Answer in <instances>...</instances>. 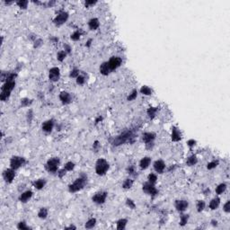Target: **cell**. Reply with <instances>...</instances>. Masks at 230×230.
I'll return each mask as SVG.
<instances>
[{"label":"cell","mask_w":230,"mask_h":230,"mask_svg":"<svg viewBox=\"0 0 230 230\" xmlns=\"http://www.w3.org/2000/svg\"><path fill=\"white\" fill-rule=\"evenodd\" d=\"M87 175L84 174H80L73 183H71L69 185H68V191L70 193H76L81 190H83L84 188V186L87 185Z\"/></svg>","instance_id":"cell-1"},{"label":"cell","mask_w":230,"mask_h":230,"mask_svg":"<svg viewBox=\"0 0 230 230\" xmlns=\"http://www.w3.org/2000/svg\"><path fill=\"white\" fill-rule=\"evenodd\" d=\"M134 139V133L132 130H125L123 132L120 133V135L114 138L113 141V145L115 147L120 146V145H123L128 142H132V139Z\"/></svg>","instance_id":"cell-2"},{"label":"cell","mask_w":230,"mask_h":230,"mask_svg":"<svg viewBox=\"0 0 230 230\" xmlns=\"http://www.w3.org/2000/svg\"><path fill=\"white\" fill-rule=\"evenodd\" d=\"M110 169V165H109L108 161L104 158H99L97 161L95 162L94 165V170L95 173L99 176H103L106 174V173Z\"/></svg>","instance_id":"cell-3"},{"label":"cell","mask_w":230,"mask_h":230,"mask_svg":"<svg viewBox=\"0 0 230 230\" xmlns=\"http://www.w3.org/2000/svg\"><path fill=\"white\" fill-rule=\"evenodd\" d=\"M60 165V159L58 156L51 157V158L48 159V161L45 164V169L46 171H48L50 174H55L58 171V167Z\"/></svg>","instance_id":"cell-4"},{"label":"cell","mask_w":230,"mask_h":230,"mask_svg":"<svg viewBox=\"0 0 230 230\" xmlns=\"http://www.w3.org/2000/svg\"><path fill=\"white\" fill-rule=\"evenodd\" d=\"M26 164V160L25 157L20 156V155H13L10 158L9 161V165L12 169L14 170H18L19 168H21L22 166H23Z\"/></svg>","instance_id":"cell-5"},{"label":"cell","mask_w":230,"mask_h":230,"mask_svg":"<svg viewBox=\"0 0 230 230\" xmlns=\"http://www.w3.org/2000/svg\"><path fill=\"white\" fill-rule=\"evenodd\" d=\"M68 17H69V15L67 11H64V10L59 11L58 15L53 19V23L56 26H61L68 20Z\"/></svg>","instance_id":"cell-6"},{"label":"cell","mask_w":230,"mask_h":230,"mask_svg":"<svg viewBox=\"0 0 230 230\" xmlns=\"http://www.w3.org/2000/svg\"><path fill=\"white\" fill-rule=\"evenodd\" d=\"M142 191L144 193L151 196V197H155L157 194H158V190L156 189L155 185L149 183V181H146L142 185Z\"/></svg>","instance_id":"cell-7"},{"label":"cell","mask_w":230,"mask_h":230,"mask_svg":"<svg viewBox=\"0 0 230 230\" xmlns=\"http://www.w3.org/2000/svg\"><path fill=\"white\" fill-rule=\"evenodd\" d=\"M107 197H108V192L107 191H98L94 193L92 197V201L95 204H98V205H101V204H103L106 200H107Z\"/></svg>","instance_id":"cell-8"},{"label":"cell","mask_w":230,"mask_h":230,"mask_svg":"<svg viewBox=\"0 0 230 230\" xmlns=\"http://www.w3.org/2000/svg\"><path fill=\"white\" fill-rule=\"evenodd\" d=\"M2 176H3L4 181H6V184H12V183H13V181L15 180V170L12 169L11 167L6 168V169H5V170H4V172L2 174Z\"/></svg>","instance_id":"cell-9"},{"label":"cell","mask_w":230,"mask_h":230,"mask_svg":"<svg viewBox=\"0 0 230 230\" xmlns=\"http://www.w3.org/2000/svg\"><path fill=\"white\" fill-rule=\"evenodd\" d=\"M108 64H109V67H110L111 70L114 71L122 64V58L119 56H113L108 60Z\"/></svg>","instance_id":"cell-10"},{"label":"cell","mask_w":230,"mask_h":230,"mask_svg":"<svg viewBox=\"0 0 230 230\" xmlns=\"http://www.w3.org/2000/svg\"><path fill=\"white\" fill-rule=\"evenodd\" d=\"M174 208L178 212L183 213L189 208V202L186 200H176L174 201Z\"/></svg>","instance_id":"cell-11"},{"label":"cell","mask_w":230,"mask_h":230,"mask_svg":"<svg viewBox=\"0 0 230 230\" xmlns=\"http://www.w3.org/2000/svg\"><path fill=\"white\" fill-rule=\"evenodd\" d=\"M60 78V69L58 67H53L49 70V79L51 82H58Z\"/></svg>","instance_id":"cell-12"},{"label":"cell","mask_w":230,"mask_h":230,"mask_svg":"<svg viewBox=\"0 0 230 230\" xmlns=\"http://www.w3.org/2000/svg\"><path fill=\"white\" fill-rule=\"evenodd\" d=\"M153 168H154V170L155 171L156 174H161L165 172V170L166 169V165L162 159H157L154 162Z\"/></svg>","instance_id":"cell-13"},{"label":"cell","mask_w":230,"mask_h":230,"mask_svg":"<svg viewBox=\"0 0 230 230\" xmlns=\"http://www.w3.org/2000/svg\"><path fill=\"white\" fill-rule=\"evenodd\" d=\"M183 139V134L180 130L179 128H177L176 126H173L172 127V130H171V139L173 142H179Z\"/></svg>","instance_id":"cell-14"},{"label":"cell","mask_w":230,"mask_h":230,"mask_svg":"<svg viewBox=\"0 0 230 230\" xmlns=\"http://www.w3.org/2000/svg\"><path fill=\"white\" fill-rule=\"evenodd\" d=\"M54 126H55L54 120L50 119V120H45V122L42 123V125H41V129H42L43 132L47 133V134H49V133H51V132L53 130Z\"/></svg>","instance_id":"cell-15"},{"label":"cell","mask_w":230,"mask_h":230,"mask_svg":"<svg viewBox=\"0 0 230 230\" xmlns=\"http://www.w3.org/2000/svg\"><path fill=\"white\" fill-rule=\"evenodd\" d=\"M32 196H33V192L31 190H27L21 192V194L18 197V200L22 203H26L32 198Z\"/></svg>","instance_id":"cell-16"},{"label":"cell","mask_w":230,"mask_h":230,"mask_svg":"<svg viewBox=\"0 0 230 230\" xmlns=\"http://www.w3.org/2000/svg\"><path fill=\"white\" fill-rule=\"evenodd\" d=\"M156 138V134L155 132L152 131H148V132H144L142 134V141L145 144L148 143H152Z\"/></svg>","instance_id":"cell-17"},{"label":"cell","mask_w":230,"mask_h":230,"mask_svg":"<svg viewBox=\"0 0 230 230\" xmlns=\"http://www.w3.org/2000/svg\"><path fill=\"white\" fill-rule=\"evenodd\" d=\"M58 98H59V101L61 102L63 104H69L72 102L71 94L68 92H67V91L60 92L59 95H58Z\"/></svg>","instance_id":"cell-18"},{"label":"cell","mask_w":230,"mask_h":230,"mask_svg":"<svg viewBox=\"0 0 230 230\" xmlns=\"http://www.w3.org/2000/svg\"><path fill=\"white\" fill-rule=\"evenodd\" d=\"M15 81H7L3 83L2 87H1V91L2 92H7V93H12L15 87Z\"/></svg>","instance_id":"cell-19"},{"label":"cell","mask_w":230,"mask_h":230,"mask_svg":"<svg viewBox=\"0 0 230 230\" xmlns=\"http://www.w3.org/2000/svg\"><path fill=\"white\" fill-rule=\"evenodd\" d=\"M99 72H100V74L106 77V76H109L111 73H112V70L110 68V67H109V64H108V61H104L103 62L100 67H99Z\"/></svg>","instance_id":"cell-20"},{"label":"cell","mask_w":230,"mask_h":230,"mask_svg":"<svg viewBox=\"0 0 230 230\" xmlns=\"http://www.w3.org/2000/svg\"><path fill=\"white\" fill-rule=\"evenodd\" d=\"M151 157L150 156H144L142 157V158L140 159L139 163V168L141 169V170H146V169H148L151 164Z\"/></svg>","instance_id":"cell-21"},{"label":"cell","mask_w":230,"mask_h":230,"mask_svg":"<svg viewBox=\"0 0 230 230\" xmlns=\"http://www.w3.org/2000/svg\"><path fill=\"white\" fill-rule=\"evenodd\" d=\"M87 25H88V28L91 31H96V30H98L100 27V21L98 18L93 17L88 21Z\"/></svg>","instance_id":"cell-22"},{"label":"cell","mask_w":230,"mask_h":230,"mask_svg":"<svg viewBox=\"0 0 230 230\" xmlns=\"http://www.w3.org/2000/svg\"><path fill=\"white\" fill-rule=\"evenodd\" d=\"M47 184V181L46 179L44 178H41V179H37V180H35L33 183H32V186L36 189V190H38V191H41L42 190Z\"/></svg>","instance_id":"cell-23"},{"label":"cell","mask_w":230,"mask_h":230,"mask_svg":"<svg viewBox=\"0 0 230 230\" xmlns=\"http://www.w3.org/2000/svg\"><path fill=\"white\" fill-rule=\"evenodd\" d=\"M220 198L219 197H215L213 198L210 201V204H209V208L211 210H217V208L219 207L220 205Z\"/></svg>","instance_id":"cell-24"},{"label":"cell","mask_w":230,"mask_h":230,"mask_svg":"<svg viewBox=\"0 0 230 230\" xmlns=\"http://www.w3.org/2000/svg\"><path fill=\"white\" fill-rule=\"evenodd\" d=\"M38 217L41 219H46L48 216H49V210L45 207H42L38 211V214H37Z\"/></svg>","instance_id":"cell-25"},{"label":"cell","mask_w":230,"mask_h":230,"mask_svg":"<svg viewBox=\"0 0 230 230\" xmlns=\"http://www.w3.org/2000/svg\"><path fill=\"white\" fill-rule=\"evenodd\" d=\"M83 32L81 31V29H78V30H76L75 32H73L71 34H70V39L71 41H78L81 38Z\"/></svg>","instance_id":"cell-26"},{"label":"cell","mask_w":230,"mask_h":230,"mask_svg":"<svg viewBox=\"0 0 230 230\" xmlns=\"http://www.w3.org/2000/svg\"><path fill=\"white\" fill-rule=\"evenodd\" d=\"M128 219H120L116 222V228L118 230H124L127 226Z\"/></svg>","instance_id":"cell-27"},{"label":"cell","mask_w":230,"mask_h":230,"mask_svg":"<svg viewBox=\"0 0 230 230\" xmlns=\"http://www.w3.org/2000/svg\"><path fill=\"white\" fill-rule=\"evenodd\" d=\"M226 188H227L226 184H225V183H221V184H219V185H217V186L216 187L215 191H216L217 194L219 196V195L223 194V193L226 191Z\"/></svg>","instance_id":"cell-28"},{"label":"cell","mask_w":230,"mask_h":230,"mask_svg":"<svg viewBox=\"0 0 230 230\" xmlns=\"http://www.w3.org/2000/svg\"><path fill=\"white\" fill-rule=\"evenodd\" d=\"M139 92L141 94L146 95V96H149V95L153 94V90L148 86H142L139 89Z\"/></svg>","instance_id":"cell-29"},{"label":"cell","mask_w":230,"mask_h":230,"mask_svg":"<svg viewBox=\"0 0 230 230\" xmlns=\"http://www.w3.org/2000/svg\"><path fill=\"white\" fill-rule=\"evenodd\" d=\"M197 163H198V158L196 155H190L186 160V165L188 166H194L195 165H197Z\"/></svg>","instance_id":"cell-30"},{"label":"cell","mask_w":230,"mask_h":230,"mask_svg":"<svg viewBox=\"0 0 230 230\" xmlns=\"http://www.w3.org/2000/svg\"><path fill=\"white\" fill-rule=\"evenodd\" d=\"M157 111H158V107H149L147 110V115L150 120H153L155 117Z\"/></svg>","instance_id":"cell-31"},{"label":"cell","mask_w":230,"mask_h":230,"mask_svg":"<svg viewBox=\"0 0 230 230\" xmlns=\"http://www.w3.org/2000/svg\"><path fill=\"white\" fill-rule=\"evenodd\" d=\"M96 223H97V220H96L95 217H91V219H89L86 222V224H84V227L87 229H92L95 226Z\"/></svg>","instance_id":"cell-32"},{"label":"cell","mask_w":230,"mask_h":230,"mask_svg":"<svg viewBox=\"0 0 230 230\" xmlns=\"http://www.w3.org/2000/svg\"><path fill=\"white\" fill-rule=\"evenodd\" d=\"M133 184H134V181H133L132 179L130 178H127L123 181V183H122V188L124 190H129L131 189V187L133 186Z\"/></svg>","instance_id":"cell-33"},{"label":"cell","mask_w":230,"mask_h":230,"mask_svg":"<svg viewBox=\"0 0 230 230\" xmlns=\"http://www.w3.org/2000/svg\"><path fill=\"white\" fill-rule=\"evenodd\" d=\"M189 219H190V215L189 214H183L181 217H180V222H179V225L181 226H185L189 221Z\"/></svg>","instance_id":"cell-34"},{"label":"cell","mask_w":230,"mask_h":230,"mask_svg":"<svg viewBox=\"0 0 230 230\" xmlns=\"http://www.w3.org/2000/svg\"><path fill=\"white\" fill-rule=\"evenodd\" d=\"M15 4H16V6H17L20 9L25 10V9H27V7H28L29 1H27V0H19V1L15 2Z\"/></svg>","instance_id":"cell-35"},{"label":"cell","mask_w":230,"mask_h":230,"mask_svg":"<svg viewBox=\"0 0 230 230\" xmlns=\"http://www.w3.org/2000/svg\"><path fill=\"white\" fill-rule=\"evenodd\" d=\"M67 56H68V53H67L64 50L59 51L57 53V59H58V61H59V62H63L64 60L66 59Z\"/></svg>","instance_id":"cell-36"},{"label":"cell","mask_w":230,"mask_h":230,"mask_svg":"<svg viewBox=\"0 0 230 230\" xmlns=\"http://www.w3.org/2000/svg\"><path fill=\"white\" fill-rule=\"evenodd\" d=\"M76 167V164L74 162H72V161H68L67 162L65 165H64V169L67 171V172H71V171H73L74 169Z\"/></svg>","instance_id":"cell-37"},{"label":"cell","mask_w":230,"mask_h":230,"mask_svg":"<svg viewBox=\"0 0 230 230\" xmlns=\"http://www.w3.org/2000/svg\"><path fill=\"white\" fill-rule=\"evenodd\" d=\"M138 97V91L136 89H133L127 96V101L128 102H131V101H134L136 98Z\"/></svg>","instance_id":"cell-38"},{"label":"cell","mask_w":230,"mask_h":230,"mask_svg":"<svg viewBox=\"0 0 230 230\" xmlns=\"http://www.w3.org/2000/svg\"><path fill=\"white\" fill-rule=\"evenodd\" d=\"M219 165V161L217 159H214L207 164V169L208 170H213V169H215Z\"/></svg>","instance_id":"cell-39"},{"label":"cell","mask_w":230,"mask_h":230,"mask_svg":"<svg viewBox=\"0 0 230 230\" xmlns=\"http://www.w3.org/2000/svg\"><path fill=\"white\" fill-rule=\"evenodd\" d=\"M206 208V202L204 200H198L196 204V209L199 213L202 212Z\"/></svg>","instance_id":"cell-40"},{"label":"cell","mask_w":230,"mask_h":230,"mask_svg":"<svg viewBox=\"0 0 230 230\" xmlns=\"http://www.w3.org/2000/svg\"><path fill=\"white\" fill-rule=\"evenodd\" d=\"M17 228L20 230H28V229H32V227H30L27 223L25 220H22L17 224Z\"/></svg>","instance_id":"cell-41"},{"label":"cell","mask_w":230,"mask_h":230,"mask_svg":"<svg viewBox=\"0 0 230 230\" xmlns=\"http://www.w3.org/2000/svg\"><path fill=\"white\" fill-rule=\"evenodd\" d=\"M126 205H127V207L129 208L130 210H135L137 208V205H136L135 201L130 198L126 199Z\"/></svg>","instance_id":"cell-42"},{"label":"cell","mask_w":230,"mask_h":230,"mask_svg":"<svg viewBox=\"0 0 230 230\" xmlns=\"http://www.w3.org/2000/svg\"><path fill=\"white\" fill-rule=\"evenodd\" d=\"M148 181H149V183L153 184H155V183L157 181V175L154 173H150L148 175Z\"/></svg>","instance_id":"cell-43"},{"label":"cell","mask_w":230,"mask_h":230,"mask_svg":"<svg viewBox=\"0 0 230 230\" xmlns=\"http://www.w3.org/2000/svg\"><path fill=\"white\" fill-rule=\"evenodd\" d=\"M79 75H80V70L76 68H73L69 72V77H71V78H77Z\"/></svg>","instance_id":"cell-44"},{"label":"cell","mask_w":230,"mask_h":230,"mask_svg":"<svg viewBox=\"0 0 230 230\" xmlns=\"http://www.w3.org/2000/svg\"><path fill=\"white\" fill-rule=\"evenodd\" d=\"M20 103H21L22 107H29L32 104V100H31L29 98H23V99H21Z\"/></svg>","instance_id":"cell-45"},{"label":"cell","mask_w":230,"mask_h":230,"mask_svg":"<svg viewBox=\"0 0 230 230\" xmlns=\"http://www.w3.org/2000/svg\"><path fill=\"white\" fill-rule=\"evenodd\" d=\"M11 95V93H7V92H2L1 91V94H0V100L2 102H6L9 99Z\"/></svg>","instance_id":"cell-46"},{"label":"cell","mask_w":230,"mask_h":230,"mask_svg":"<svg viewBox=\"0 0 230 230\" xmlns=\"http://www.w3.org/2000/svg\"><path fill=\"white\" fill-rule=\"evenodd\" d=\"M76 82L77 84H78V86H83V84L86 83V77H84V76L83 75H79L77 78H76Z\"/></svg>","instance_id":"cell-47"},{"label":"cell","mask_w":230,"mask_h":230,"mask_svg":"<svg viewBox=\"0 0 230 230\" xmlns=\"http://www.w3.org/2000/svg\"><path fill=\"white\" fill-rule=\"evenodd\" d=\"M42 44H43V41H42V39L38 38L37 40H36V41L33 42V48H34V49H39L40 47L42 46Z\"/></svg>","instance_id":"cell-48"},{"label":"cell","mask_w":230,"mask_h":230,"mask_svg":"<svg viewBox=\"0 0 230 230\" xmlns=\"http://www.w3.org/2000/svg\"><path fill=\"white\" fill-rule=\"evenodd\" d=\"M96 4H97L96 0H87V1H84V6L86 7H93Z\"/></svg>","instance_id":"cell-49"},{"label":"cell","mask_w":230,"mask_h":230,"mask_svg":"<svg viewBox=\"0 0 230 230\" xmlns=\"http://www.w3.org/2000/svg\"><path fill=\"white\" fill-rule=\"evenodd\" d=\"M26 119H27V122H28V123H31L32 122V119H33V112H32V110H30L27 112V113H26Z\"/></svg>","instance_id":"cell-50"},{"label":"cell","mask_w":230,"mask_h":230,"mask_svg":"<svg viewBox=\"0 0 230 230\" xmlns=\"http://www.w3.org/2000/svg\"><path fill=\"white\" fill-rule=\"evenodd\" d=\"M127 173L129 174V175H132V174H134L136 173V168L134 165H129L127 167Z\"/></svg>","instance_id":"cell-51"},{"label":"cell","mask_w":230,"mask_h":230,"mask_svg":"<svg viewBox=\"0 0 230 230\" xmlns=\"http://www.w3.org/2000/svg\"><path fill=\"white\" fill-rule=\"evenodd\" d=\"M196 144H197V141L195 139H190L188 141H187V146L190 148H194L196 146Z\"/></svg>","instance_id":"cell-52"},{"label":"cell","mask_w":230,"mask_h":230,"mask_svg":"<svg viewBox=\"0 0 230 230\" xmlns=\"http://www.w3.org/2000/svg\"><path fill=\"white\" fill-rule=\"evenodd\" d=\"M223 210L226 213H229L230 212V200H226V202L224 204L223 206Z\"/></svg>","instance_id":"cell-53"},{"label":"cell","mask_w":230,"mask_h":230,"mask_svg":"<svg viewBox=\"0 0 230 230\" xmlns=\"http://www.w3.org/2000/svg\"><path fill=\"white\" fill-rule=\"evenodd\" d=\"M57 174H58V176L59 178H63V177L66 175L67 171L65 170L64 168H62V169H58V171L57 172Z\"/></svg>","instance_id":"cell-54"},{"label":"cell","mask_w":230,"mask_h":230,"mask_svg":"<svg viewBox=\"0 0 230 230\" xmlns=\"http://www.w3.org/2000/svg\"><path fill=\"white\" fill-rule=\"evenodd\" d=\"M100 148V142L98 140H95L94 143H93V149L95 151V152H97V150Z\"/></svg>","instance_id":"cell-55"},{"label":"cell","mask_w":230,"mask_h":230,"mask_svg":"<svg viewBox=\"0 0 230 230\" xmlns=\"http://www.w3.org/2000/svg\"><path fill=\"white\" fill-rule=\"evenodd\" d=\"M103 120V117L102 115H99V116H97V117L95 118V120H94V124L97 125L98 123L102 122Z\"/></svg>","instance_id":"cell-56"},{"label":"cell","mask_w":230,"mask_h":230,"mask_svg":"<svg viewBox=\"0 0 230 230\" xmlns=\"http://www.w3.org/2000/svg\"><path fill=\"white\" fill-rule=\"evenodd\" d=\"M64 51L68 53V54H70L71 53V51H72V48L70 47V45H68V44H64Z\"/></svg>","instance_id":"cell-57"},{"label":"cell","mask_w":230,"mask_h":230,"mask_svg":"<svg viewBox=\"0 0 230 230\" xmlns=\"http://www.w3.org/2000/svg\"><path fill=\"white\" fill-rule=\"evenodd\" d=\"M92 42H93V39H88L87 41V42H86V46L87 48H90L91 47V45H92Z\"/></svg>","instance_id":"cell-58"},{"label":"cell","mask_w":230,"mask_h":230,"mask_svg":"<svg viewBox=\"0 0 230 230\" xmlns=\"http://www.w3.org/2000/svg\"><path fill=\"white\" fill-rule=\"evenodd\" d=\"M50 40L53 42V43H57L58 41V37H55V36H51V37L50 38Z\"/></svg>","instance_id":"cell-59"},{"label":"cell","mask_w":230,"mask_h":230,"mask_svg":"<svg viewBox=\"0 0 230 230\" xmlns=\"http://www.w3.org/2000/svg\"><path fill=\"white\" fill-rule=\"evenodd\" d=\"M65 229H77V226H74V225H70V226L65 227Z\"/></svg>","instance_id":"cell-60"},{"label":"cell","mask_w":230,"mask_h":230,"mask_svg":"<svg viewBox=\"0 0 230 230\" xmlns=\"http://www.w3.org/2000/svg\"><path fill=\"white\" fill-rule=\"evenodd\" d=\"M211 225H212L213 226H217V221L215 220V219L211 220Z\"/></svg>","instance_id":"cell-61"},{"label":"cell","mask_w":230,"mask_h":230,"mask_svg":"<svg viewBox=\"0 0 230 230\" xmlns=\"http://www.w3.org/2000/svg\"><path fill=\"white\" fill-rule=\"evenodd\" d=\"M210 189L208 188V189H206V191H204V194L205 195H208V193H210Z\"/></svg>","instance_id":"cell-62"},{"label":"cell","mask_w":230,"mask_h":230,"mask_svg":"<svg viewBox=\"0 0 230 230\" xmlns=\"http://www.w3.org/2000/svg\"><path fill=\"white\" fill-rule=\"evenodd\" d=\"M14 2H7V1H4V4L6 5V6H9V5H12Z\"/></svg>","instance_id":"cell-63"}]
</instances>
